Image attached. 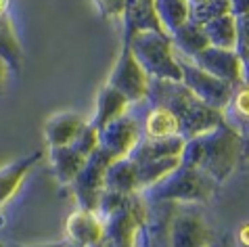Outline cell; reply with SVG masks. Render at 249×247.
<instances>
[{
    "label": "cell",
    "mask_w": 249,
    "mask_h": 247,
    "mask_svg": "<svg viewBox=\"0 0 249 247\" xmlns=\"http://www.w3.org/2000/svg\"><path fill=\"white\" fill-rule=\"evenodd\" d=\"M138 239L144 247H210L216 241L201 208L193 203H147Z\"/></svg>",
    "instance_id": "obj_1"
},
{
    "label": "cell",
    "mask_w": 249,
    "mask_h": 247,
    "mask_svg": "<svg viewBox=\"0 0 249 247\" xmlns=\"http://www.w3.org/2000/svg\"><path fill=\"white\" fill-rule=\"evenodd\" d=\"M144 103L170 109L180 124V136L184 141L210 132L224 122L222 113L203 105L182 82L149 80V90Z\"/></svg>",
    "instance_id": "obj_2"
},
{
    "label": "cell",
    "mask_w": 249,
    "mask_h": 247,
    "mask_svg": "<svg viewBox=\"0 0 249 247\" xmlns=\"http://www.w3.org/2000/svg\"><path fill=\"white\" fill-rule=\"evenodd\" d=\"M243 159L241 139L222 122L218 128L184 142L180 161L201 170L216 184L224 182Z\"/></svg>",
    "instance_id": "obj_3"
},
{
    "label": "cell",
    "mask_w": 249,
    "mask_h": 247,
    "mask_svg": "<svg viewBox=\"0 0 249 247\" xmlns=\"http://www.w3.org/2000/svg\"><path fill=\"white\" fill-rule=\"evenodd\" d=\"M218 184L201 170L182 163L174 172L161 178L151 189L142 191L141 197L144 203H207L216 193Z\"/></svg>",
    "instance_id": "obj_4"
},
{
    "label": "cell",
    "mask_w": 249,
    "mask_h": 247,
    "mask_svg": "<svg viewBox=\"0 0 249 247\" xmlns=\"http://www.w3.org/2000/svg\"><path fill=\"white\" fill-rule=\"evenodd\" d=\"M130 51L149 80H163V82H180L182 71L176 59V51L172 46L168 34H138L130 40Z\"/></svg>",
    "instance_id": "obj_5"
},
{
    "label": "cell",
    "mask_w": 249,
    "mask_h": 247,
    "mask_svg": "<svg viewBox=\"0 0 249 247\" xmlns=\"http://www.w3.org/2000/svg\"><path fill=\"white\" fill-rule=\"evenodd\" d=\"M144 220H147V203L141 193H136L122 210L103 218L105 232L101 247H136Z\"/></svg>",
    "instance_id": "obj_6"
},
{
    "label": "cell",
    "mask_w": 249,
    "mask_h": 247,
    "mask_svg": "<svg viewBox=\"0 0 249 247\" xmlns=\"http://www.w3.org/2000/svg\"><path fill=\"white\" fill-rule=\"evenodd\" d=\"M176 59H178V65H180V71H182V80H180L182 84L189 88L203 105L222 113L228 107V103H231L234 86L203 71L201 67H197L191 59H184L180 54H176Z\"/></svg>",
    "instance_id": "obj_7"
},
{
    "label": "cell",
    "mask_w": 249,
    "mask_h": 247,
    "mask_svg": "<svg viewBox=\"0 0 249 247\" xmlns=\"http://www.w3.org/2000/svg\"><path fill=\"white\" fill-rule=\"evenodd\" d=\"M111 161L113 157L101 147L86 159V166L75 176V180L69 184L75 195V201L80 205L78 210L92 212V214L99 212V201H101L103 189H105V172Z\"/></svg>",
    "instance_id": "obj_8"
},
{
    "label": "cell",
    "mask_w": 249,
    "mask_h": 247,
    "mask_svg": "<svg viewBox=\"0 0 249 247\" xmlns=\"http://www.w3.org/2000/svg\"><path fill=\"white\" fill-rule=\"evenodd\" d=\"M107 86L122 92L128 99L130 105H138V103H144V99H147L149 75L138 65V61L134 59L128 44H122L120 57H117L113 71L107 80Z\"/></svg>",
    "instance_id": "obj_9"
},
{
    "label": "cell",
    "mask_w": 249,
    "mask_h": 247,
    "mask_svg": "<svg viewBox=\"0 0 249 247\" xmlns=\"http://www.w3.org/2000/svg\"><path fill=\"white\" fill-rule=\"evenodd\" d=\"M141 139V122L130 113L122 115L115 122L107 124L103 130H99V147L105 149L113 159L128 157Z\"/></svg>",
    "instance_id": "obj_10"
},
{
    "label": "cell",
    "mask_w": 249,
    "mask_h": 247,
    "mask_svg": "<svg viewBox=\"0 0 249 247\" xmlns=\"http://www.w3.org/2000/svg\"><path fill=\"white\" fill-rule=\"evenodd\" d=\"M193 63L201 67L213 78L228 82L232 86L243 84V67H241V59L237 51H224V49H213L207 46L203 53H199Z\"/></svg>",
    "instance_id": "obj_11"
},
{
    "label": "cell",
    "mask_w": 249,
    "mask_h": 247,
    "mask_svg": "<svg viewBox=\"0 0 249 247\" xmlns=\"http://www.w3.org/2000/svg\"><path fill=\"white\" fill-rule=\"evenodd\" d=\"M122 23H124L122 44H130V40L136 38L138 34H147V32L165 34L157 19L153 2H126L122 13Z\"/></svg>",
    "instance_id": "obj_12"
},
{
    "label": "cell",
    "mask_w": 249,
    "mask_h": 247,
    "mask_svg": "<svg viewBox=\"0 0 249 247\" xmlns=\"http://www.w3.org/2000/svg\"><path fill=\"white\" fill-rule=\"evenodd\" d=\"M224 124L241 139L243 147V157H249V84L234 86L228 107L222 111Z\"/></svg>",
    "instance_id": "obj_13"
},
{
    "label": "cell",
    "mask_w": 249,
    "mask_h": 247,
    "mask_svg": "<svg viewBox=\"0 0 249 247\" xmlns=\"http://www.w3.org/2000/svg\"><path fill=\"white\" fill-rule=\"evenodd\" d=\"M69 241L82 247H101L103 243V232H105V224L99 214L84 210H75L71 216L67 218L65 224Z\"/></svg>",
    "instance_id": "obj_14"
},
{
    "label": "cell",
    "mask_w": 249,
    "mask_h": 247,
    "mask_svg": "<svg viewBox=\"0 0 249 247\" xmlns=\"http://www.w3.org/2000/svg\"><path fill=\"white\" fill-rule=\"evenodd\" d=\"M86 124H88V120H84L80 113H73V111H61V113L51 115L44 124V136H46L48 149L71 145L75 134H78Z\"/></svg>",
    "instance_id": "obj_15"
},
{
    "label": "cell",
    "mask_w": 249,
    "mask_h": 247,
    "mask_svg": "<svg viewBox=\"0 0 249 247\" xmlns=\"http://www.w3.org/2000/svg\"><path fill=\"white\" fill-rule=\"evenodd\" d=\"M141 122V134L142 139L161 141V139H174L180 136V124L176 115L161 105H147L144 118Z\"/></svg>",
    "instance_id": "obj_16"
},
{
    "label": "cell",
    "mask_w": 249,
    "mask_h": 247,
    "mask_svg": "<svg viewBox=\"0 0 249 247\" xmlns=\"http://www.w3.org/2000/svg\"><path fill=\"white\" fill-rule=\"evenodd\" d=\"M107 193L115 195H136L138 193V168L130 157L113 159L105 172V189Z\"/></svg>",
    "instance_id": "obj_17"
},
{
    "label": "cell",
    "mask_w": 249,
    "mask_h": 247,
    "mask_svg": "<svg viewBox=\"0 0 249 247\" xmlns=\"http://www.w3.org/2000/svg\"><path fill=\"white\" fill-rule=\"evenodd\" d=\"M184 139L182 136H174V139H161V141H151L141 139L134 151L128 157L134 163L144 161H157V159H172V157H182L184 151Z\"/></svg>",
    "instance_id": "obj_18"
},
{
    "label": "cell",
    "mask_w": 249,
    "mask_h": 247,
    "mask_svg": "<svg viewBox=\"0 0 249 247\" xmlns=\"http://www.w3.org/2000/svg\"><path fill=\"white\" fill-rule=\"evenodd\" d=\"M42 159V151H36L32 155H25L21 159L0 168V205H4L21 187L23 178L36 168V163Z\"/></svg>",
    "instance_id": "obj_19"
},
{
    "label": "cell",
    "mask_w": 249,
    "mask_h": 247,
    "mask_svg": "<svg viewBox=\"0 0 249 247\" xmlns=\"http://www.w3.org/2000/svg\"><path fill=\"white\" fill-rule=\"evenodd\" d=\"M130 111V103L128 99L124 97L122 92H117L115 88L111 86H103L99 97H96V111H94V118L90 120V124L96 130H103L107 124L115 122L117 118L126 115Z\"/></svg>",
    "instance_id": "obj_20"
},
{
    "label": "cell",
    "mask_w": 249,
    "mask_h": 247,
    "mask_svg": "<svg viewBox=\"0 0 249 247\" xmlns=\"http://www.w3.org/2000/svg\"><path fill=\"white\" fill-rule=\"evenodd\" d=\"M0 59L11 67V71H19L23 65V51L17 38V32L6 13V4H0Z\"/></svg>",
    "instance_id": "obj_21"
},
{
    "label": "cell",
    "mask_w": 249,
    "mask_h": 247,
    "mask_svg": "<svg viewBox=\"0 0 249 247\" xmlns=\"http://www.w3.org/2000/svg\"><path fill=\"white\" fill-rule=\"evenodd\" d=\"M48 159H51V166L57 180L63 184H71L75 180V176L82 172V168L86 166V157L80 155L78 151H73L69 145L48 149Z\"/></svg>",
    "instance_id": "obj_22"
},
{
    "label": "cell",
    "mask_w": 249,
    "mask_h": 247,
    "mask_svg": "<svg viewBox=\"0 0 249 247\" xmlns=\"http://www.w3.org/2000/svg\"><path fill=\"white\" fill-rule=\"evenodd\" d=\"M170 40H172V46H174L176 54H180L184 59H191V61L210 46L203 30L195 23H184L182 27H178L174 34H170Z\"/></svg>",
    "instance_id": "obj_23"
},
{
    "label": "cell",
    "mask_w": 249,
    "mask_h": 247,
    "mask_svg": "<svg viewBox=\"0 0 249 247\" xmlns=\"http://www.w3.org/2000/svg\"><path fill=\"white\" fill-rule=\"evenodd\" d=\"M201 30H203L210 46H213V49H224V51L237 49V19H234L231 13L212 19Z\"/></svg>",
    "instance_id": "obj_24"
},
{
    "label": "cell",
    "mask_w": 249,
    "mask_h": 247,
    "mask_svg": "<svg viewBox=\"0 0 249 247\" xmlns=\"http://www.w3.org/2000/svg\"><path fill=\"white\" fill-rule=\"evenodd\" d=\"M153 4L159 23L168 36L184 23H189V2H184V0H157Z\"/></svg>",
    "instance_id": "obj_25"
},
{
    "label": "cell",
    "mask_w": 249,
    "mask_h": 247,
    "mask_svg": "<svg viewBox=\"0 0 249 247\" xmlns=\"http://www.w3.org/2000/svg\"><path fill=\"white\" fill-rule=\"evenodd\" d=\"M180 166V157H172V159H157V161H144L136 163L138 168V193L151 189L161 178H165L170 172Z\"/></svg>",
    "instance_id": "obj_26"
},
{
    "label": "cell",
    "mask_w": 249,
    "mask_h": 247,
    "mask_svg": "<svg viewBox=\"0 0 249 247\" xmlns=\"http://www.w3.org/2000/svg\"><path fill=\"white\" fill-rule=\"evenodd\" d=\"M231 13V0H195L189 2V23L203 27L212 19Z\"/></svg>",
    "instance_id": "obj_27"
},
{
    "label": "cell",
    "mask_w": 249,
    "mask_h": 247,
    "mask_svg": "<svg viewBox=\"0 0 249 247\" xmlns=\"http://www.w3.org/2000/svg\"><path fill=\"white\" fill-rule=\"evenodd\" d=\"M237 54L243 67V82L249 84V13L237 19Z\"/></svg>",
    "instance_id": "obj_28"
},
{
    "label": "cell",
    "mask_w": 249,
    "mask_h": 247,
    "mask_svg": "<svg viewBox=\"0 0 249 247\" xmlns=\"http://www.w3.org/2000/svg\"><path fill=\"white\" fill-rule=\"evenodd\" d=\"M71 147L73 151H78L80 155H84L86 159L90 157L96 149H99V130H96L90 122L86 124L84 128L80 130L78 134H75V139L71 141Z\"/></svg>",
    "instance_id": "obj_29"
},
{
    "label": "cell",
    "mask_w": 249,
    "mask_h": 247,
    "mask_svg": "<svg viewBox=\"0 0 249 247\" xmlns=\"http://www.w3.org/2000/svg\"><path fill=\"white\" fill-rule=\"evenodd\" d=\"M249 13V0H231V15L234 19L243 17Z\"/></svg>",
    "instance_id": "obj_30"
},
{
    "label": "cell",
    "mask_w": 249,
    "mask_h": 247,
    "mask_svg": "<svg viewBox=\"0 0 249 247\" xmlns=\"http://www.w3.org/2000/svg\"><path fill=\"white\" fill-rule=\"evenodd\" d=\"M237 241L241 247H249V222L241 224L237 230Z\"/></svg>",
    "instance_id": "obj_31"
},
{
    "label": "cell",
    "mask_w": 249,
    "mask_h": 247,
    "mask_svg": "<svg viewBox=\"0 0 249 247\" xmlns=\"http://www.w3.org/2000/svg\"><path fill=\"white\" fill-rule=\"evenodd\" d=\"M9 75H11V67L6 65L2 59H0V90L6 86V82H9Z\"/></svg>",
    "instance_id": "obj_32"
},
{
    "label": "cell",
    "mask_w": 249,
    "mask_h": 247,
    "mask_svg": "<svg viewBox=\"0 0 249 247\" xmlns=\"http://www.w3.org/2000/svg\"><path fill=\"white\" fill-rule=\"evenodd\" d=\"M210 247H234V243H232V239L231 237H220V239H216V241H213Z\"/></svg>",
    "instance_id": "obj_33"
},
{
    "label": "cell",
    "mask_w": 249,
    "mask_h": 247,
    "mask_svg": "<svg viewBox=\"0 0 249 247\" xmlns=\"http://www.w3.org/2000/svg\"><path fill=\"white\" fill-rule=\"evenodd\" d=\"M34 247H63V243H42V245H34Z\"/></svg>",
    "instance_id": "obj_34"
},
{
    "label": "cell",
    "mask_w": 249,
    "mask_h": 247,
    "mask_svg": "<svg viewBox=\"0 0 249 247\" xmlns=\"http://www.w3.org/2000/svg\"><path fill=\"white\" fill-rule=\"evenodd\" d=\"M63 247H82V245H75V243H71V241H65Z\"/></svg>",
    "instance_id": "obj_35"
},
{
    "label": "cell",
    "mask_w": 249,
    "mask_h": 247,
    "mask_svg": "<svg viewBox=\"0 0 249 247\" xmlns=\"http://www.w3.org/2000/svg\"><path fill=\"white\" fill-rule=\"evenodd\" d=\"M4 247H25V245H19V243H4Z\"/></svg>",
    "instance_id": "obj_36"
},
{
    "label": "cell",
    "mask_w": 249,
    "mask_h": 247,
    "mask_svg": "<svg viewBox=\"0 0 249 247\" xmlns=\"http://www.w3.org/2000/svg\"><path fill=\"white\" fill-rule=\"evenodd\" d=\"M136 247H144V245L141 243V239H138V241H136Z\"/></svg>",
    "instance_id": "obj_37"
},
{
    "label": "cell",
    "mask_w": 249,
    "mask_h": 247,
    "mask_svg": "<svg viewBox=\"0 0 249 247\" xmlns=\"http://www.w3.org/2000/svg\"><path fill=\"white\" fill-rule=\"evenodd\" d=\"M0 247H4V243H2V241H0Z\"/></svg>",
    "instance_id": "obj_38"
}]
</instances>
